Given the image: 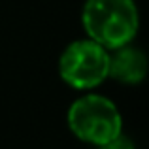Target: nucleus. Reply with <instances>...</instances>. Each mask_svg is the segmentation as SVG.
<instances>
[{
    "instance_id": "1",
    "label": "nucleus",
    "mask_w": 149,
    "mask_h": 149,
    "mask_svg": "<svg viewBox=\"0 0 149 149\" xmlns=\"http://www.w3.org/2000/svg\"><path fill=\"white\" fill-rule=\"evenodd\" d=\"M81 25L89 40L111 51L134 40L140 15L134 0H85Z\"/></svg>"
},
{
    "instance_id": "2",
    "label": "nucleus",
    "mask_w": 149,
    "mask_h": 149,
    "mask_svg": "<svg viewBox=\"0 0 149 149\" xmlns=\"http://www.w3.org/2000/svg\"><path fill=\"white\" fill-rule=\"evenodd\" d=\"M66 123L77 140L96 147L123 132L121 111L102 95H85L72 102L66 113Z\"/></svg>"
},
{
    "instance_id": "3",
    "label": "nucleus",
    "mask_w": 149,
    "mask_h": 149,
    "mask_svg": "<svg viewBox=\"0 0 149 149\" xmlns=\"http://www.w3.org/2000/svg\"><path fill=\"white\" fill-rule=\"evenodd\" d=\"M109 51L89 40H76L68 44L58 58V74L62 81L77 91L98 87L108 77Z\"/></svg>"
},
{
    "instance_id": "4",
    "label": "nucleus",
    "mask_w": 149,
    "mask_h": 149,
    "mask_svg": "<svg viewBox=\"0 0 149 149\" xmlns=\"http://www.w3.org/2000/svg\"><path fill=\"white\" fill-rule=\"evenodd\" d=\"M147 74V58L143 51L127 44L111 49L108 61V77L125 85H138Z\"/></svg>"
},
{
    "instance_id": "5",
    "label": "nucleus",
    "mask_w": 149,
    "mask_h": 149,
    "mask_svg": "<svg viewBox=\"0 0 149 149\" xmlns=\"http://www.w3.org/2000/svg\"><path fill=\"white\" fill-rule=\"evenodd\" d=\"M96 149H136V147H134V143H132V140L121 132L119 136H115L113 140L102 143V146H98Z\"/></svg>"
}]
</instances>
